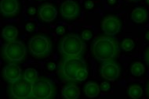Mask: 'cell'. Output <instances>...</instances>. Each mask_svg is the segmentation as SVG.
<instances>
[{
    "mask_svg": "<svg viewBox=\"0 0 149 99\" xmlns=\"http://www.w3.org/2000/svg\"><path fill=\"white\" fill-rule=\"evenodd\" d=\"M142 94H143L142 88L140 86H137V85L130 87V88L128 90L129 96L132 98H138L141 96Z\"/></svg>",
    "mask_w": 149,
    "mask_h": 99,
    "instance_id": "20",
    "label": "cell"
},
{
    "mask_svg": "<svg viewBox=\"0 0 149 99\" xmlns=\"http://www.w3.org/2000/svg\"><path fill=\"white\" fill-rule=\"evenodd\" d=\"M0 7L3 16H14L19 10V3L17 0H1Z\"/></svg>",
    "mask_w": 149,
    "mask_h": 99,
    "instance_id": "13",
    "label": "cell"
},
{
    "mask_svg": "<svg viewBox=\"0 0 149 99\" xmlns=\"http://www.w3.org/2000/svg\"><path fill=\"white\" fill-rule=\"evenodd\" d=\"M121 27L120 21L115 16H108L102 21V30L107 35H116L120 31Z\"/></svg>",
    "mask_w": 149,
    "mask_h": 99,
    "instance_id": "9",
    "label": "cell"
},
{
    "mask_svg": "<svg viewBox=\"0 0 149 99\" xmlns=\"http://www.w3.org/2000/svg\"><path fill=\"white\" fill-rule=\"evenodd\" d=\"M147 3H148L149 4V0H147Z\"/></svg>",
    "mask_w": 149,
    "mask_h": 99,
    "instance_id": "35",
    "label": "cell"
},
{
    "mask_svg": "<svg viewBox=\"0 0 149 99\" xmlns=\"http://www.w3.org/2000/svg\"><path fill=\"white\" fill-rule=\"evenodd\" d=\"M147 16H148V13L146 10L143 9V8L136 7L134 9L131 14L132 20L135 22V23H143L145 20H146Z\"/></svg>",
    "mask_w": 149,
    "mask_h": 99,
    "instance_id": "17",
    "label": "cell"
},
{
    "mask_svg": "<svg viewBox=\"0 0 149 99\" xmlns=\"http://www.w3.org/2000/svg\"><path fill=\"white\" fill-rule=\"evenodd\" d=\"M3 57L10 63H20L26 57L27 50L21 41H13L3 46Z\"/></svg>",
    "mask_w": 149,
    "mask_h": 99,
    "instance_id": "5",
    "label": "cell"
},
{
    "mask_svg": "<svg viewBox=\"0 0 149 99\" xmlns=\"http://www.w3.org/2000/svg\"><path fill=\"white\" fill-rule=\"evenodd\" d=\"M82 38L84 39V40H86V41H89L92 38V33L90 32V31H84L82 33Z\"/></svg>",
    "mask_w": 149,
    "mask_h": 99,
    "instance_id": "23",
    "label": "cell"
},
{
    "mask_svg": "<svg viewBox=\"0 0 149 99\" xmlns=\"http://www.w3.org/2000/svg\"><path fill=\"white\" fill-rule=\"evenodd\" d=\"M3 75L5 80L13 84L21 78V69L14 63H10L3 68Z\"/></svg>",
    "mask_w": 149,
    "mask_h": 99,
    "instance_id": "11",
    "label": "cell"
},
{
    "mask_svg": "<svg viewBox=\"0 0 149 99\" xmlns=\"http://www.w3.org/2000/svg\"><path fill=\"white\" fill-rule=\"evenodd\" d=\"M100 87L104 91H107L110 89V84H108V82H102L101 84H100Z\"/></svg>",
    "mask_w": 149,
    "mask_h": 99,
    "instance_id": "24",
    "label": "cell"
},
{
    "mask_svg": "<svg viewBox=\"0 0 149 99\" xmlns=\"http://www.w3.org/2000/svg\"><path fill=\"white\" fill-rule=\"evenodd\" d=\"M61 94L62 97L66 99H76L80 95L79 88L74 84H68L63 87Z\"/></svg>",
    "mask_w": 149,
    "mask_h": 99,
    "instance_id": "14",
    "label": "cell"
},
{
    "mask_svg": "<svg viewBox=\"0 0 149 99\" xmlns=\"http://www.w3.org/2000/svg\"><path fill=\"white\" fill-rule=\"evenodd\" d=\"M91 51L96 59L102 62L111 61L118 53L117 41L110 37H100L93 41Z\"/></svg>",
    "mask_w": 149,
    "mask_h": 99,
    "instance_id": "1",
    "label": "cell"
},
{
    "mask_svg": "<svg viewBox=\"0 0 149 99\" xmlns=\"http://www.w3.org/2000/svg\"><path fill=\"white\" fill-rule=\"evenodd\" d=\"M34 28H35V26H34L33 23H29L26 24V30L29 32H31L32 31H34Z\"/></svg>",
    "mask_w": 149,
    "mask_h": 99,
    "instance_id": "26",
    "label": "cell"
},
{
    "mask_svg": "<svg viewBox=\"0 0 149 99\" xmlns=\"http://www.w3.org/2000/svg\"><path fill=\"white\" fill-rule=\"evenodd\" d=\"M55 68H56V66H55V64L54 63H49V64H48V69L49 70H54L55 69Z\"/></svg>",
    "mask_w": 149,
    "mask_h": 99,
    "instance_id": "28",
    "label": "cell"
},
{
    "mask_svg": "<svg viewBox=\"0 0 149 99\" xmlns=\"http://www.w3.org/2000/svg\"><path fill=\"white\" fill-rule=\"evenodd\" d=\"M60 76L64 80H76V73L79 69L86 68V63L81 57L65 58L60 63Z\"/></svg>",
    "mask_w": 149,
    "mask_h": 99,
    "instance_id": "3",
    "label": "cell"
},
{
    "mask_svg": "<svg viewBox=\"0 0 149 99\" xmlns=\"http://www.w3.org/2000/svg\"><path fill=\"white\" fill-rule=\"evenodd\" d=\"M145 60H146L148 66H149V48L147 49L146 52H145Z\"/></svg>",
    "mask_w": 149,
    "mask_h": 99,
    "instance_id": "29",
    "label": "cell"
},
{
    "mask_svg": "<svg viewBox=\"0 0 149 99\" xmlns=\"http://www.w3.org/2000/svg\"><path fill=\"white\" fill-rule=\"evenodd\" d=\"M18 35L17 29L11 25L6 26L5 28L3 29L2 31V36L3 38L5 41L10 42V41H15Z\"/></svg>",
    "mask_w": 149,
    "mask_h": 99,
    "instance_id": "15",
    "label": "cell"
},
{
    "mask_svg": "<svg viewBox=\"0 0 149 99\" xmlns=\"http://www.w3.org/2000/svg\"><path fill=\"white\" fill-rule=\"evenodd\" d=\"M88 76V71L86 68H82L79 69L76 73V80L83 81Z\"/></svg>",
    "mask_w": 149,
    "mask_h": 99,
    "instance_id": "22",
    "label": "cell"
},
{
    "mask_svg": "<svg viewBox=\"0 0 149 99\" xmlns=\"http://www.w3.org/2000/svg\"><path fill=\"white\" fill-rule=\"evenodd\" d=\"M86 45L80 37L74 34H70L62 39L60 45V52L65 56V58L81 57Z\"/></svg>",
    "mask_w": 149,
    "mask_h": 99,
    "instance_id": "2",
    "label": "cell"
},
{
    "mask_svg": "<svg viewBox=\"0 0 149 99\" xmlns=\"http://www.w3.org/2000/svg\"><path fill=\"white\" fill-rule=\"evenodd\" d=\"M122 48L124 51L130 52L134 48V42L131 39H125L122 42Z\"/></svg>",
    "mask_w": 149,
    "mask_h": 99,
    "instance_id": "21",
    "label": "cell"
},
{
    "mask_svg": "<svg viewBox=\"0 0 149 99\" xmlns=\"http://www.w3.org/2000/svg\"><path fill=\"white\" fill-rule=\"evenodd\" d=\"M56 31H57V34L61 35V34H63L65 32V29H64V27H62V26H59V27H57V29H56Z\"/></svg>",
    "mask_w": 149,
    "mask_h": 99,
    "instance_id": "25",
    "label": "cell"
},
{
    "mask_svg": "<svg viewBox=\"0 0 149 99\" xmlns=\"http://www.w3.org/2000/svg\"><path fill=\"white\" fill-rule=\"evenodd\" d=\"M116 2V0H108V3H110V4H114Z\"/></svg>",
    "mask_w": 149,
    "mask_h": 99,
    "instance_id": "31",
    "label": "cell"
},
{
    "mask_svg": "<svg viewBox=\"0 0 149 99\" xmlns=\"http://www.w3.org/2000/svg\"><path fill=\"white\" fill-rule=\"evenodd\" d=\"M85 6L86 9L90 10V9H92V8L94 6V3H93L92 1H87V2L85 3Z\"/></svg>",
    "mask_w": 149,
    "mask_h": 99,
    "instance_id": "27",
    "label": "cell"
},
{
    "mask_svg": "<svg viewBox=\"0 0 149 99\" xmlns=\"http://www.w3.org/2000/svg\"><path fill=\"white\" fill-rule=\"evenodd\" d=\"M100 87L95 82H87L85 85L84 92L89 98H96L100 94Z\"/></svg>",
    "mask_w": 149,
    "mask_h": 99,
    "instance_id": "16",
    "label": "cell"
},
{
    "mask_svg": "<svg viewBox=\"0 0 149 99\" xmlns=\"http://www.w3.org/2000/svg\"><path fill=\"white\" fill-rule=\"evenodd\" d=\"M55 87L48 79H38L33 84L31 98L36 99H48L55 94Z\"/></svg>",
    "mask_w": 149,
    "mask_h": 99,
    "instance_id": "6",
    "label": "cell"
},
{
    "mask_svg": "<svg viewBox=\"0 0 149 99\" xmlns=\"http://www.w3.org/2000/svg\"><path fill=\"white\" fill-rule=\"evenodd\" d=\"M100 72L104 79L113 82L120 75V68L115 62H104L100 67Z\"/></svg>",
    "mask_w": 149,
    "mask_h": 99,
    "instance_id": "8",
    "label": "cell"
},
{
    "mask_svg": "<svg viewBox=\"0 0 149 99\" xmlns=\"http://www.w3.org/2000/svg\"><path fill=\"white\" fill-rule=\"evenodd\" d=\"M33 84L24 78H21L12 84L10 96L17 99L29 98L32 95Z\"/></svg>",
    "mask_w": 149,
    "mask_h": 99,
    "instance_id": "7",
    "label": "cell"
},
{
    "mask_svg": "<svg viewBox=\"0 0 149 99\" xmlns=\"http://www.w3.org/2000/svg\"><path fill=\"white\" fill-rule=\"evenodd\" d=\"M29 47L31 55L36 58H45L51 53V41L44 35H36L30 38Z\"/></svg>",
    "mask_w": 149,
    "mask_h": 99,
    "instance_id": "4",
    "label": "cell"
},
{
    "mask_svg": "<svg viewBox=\"0 0 149 99\" xmlns=\"http://www.w3.org/2000/svg\"><path fill=\"white\" fill-rule=\"evenodd\" d=\"M147 92H148V96H149V82H148V87H147Z\"/></svg>",
    "mask_w": 149,
    "mask_h": 99,
    "instance_id": "33",
    "label": "cell"
},
{
    "mask_svg": "<svg viewBox=\"0 0 149 99\" xmlns=\"http://www.w3.org/2000/svg\"><path fill=\"white\" fill-rule=\"evenodd\" d=\"M129 1H132V2H137L139 0H129Z\"/></svg>",
    "mask_w": 149,
    "mask_h": 99,
    "instance_id": "34",
    "label": "cell"
},
{
    "mask_svg": "<svg viewBox=\"0 0 149 99\" xmlns=\"http://www.w3.org/2000/svg\"><path fill=\"white\" fill-rule=\"evenodd\" d=\"M61 16L67 20H73L79 14V7L75 2L72 0H66L62 3Z\"/></svg>",
    "mask_w": 149,
    "mask_h": 99,
    "instance_id": "10",
    "label": "cell"
},
{
    "mask_svg": "<svg viewBox=\"0 0 149 99\" xmlns=\"http://www.w3.org/2000/svg\"><path fill=\"white\" fill-rule=\"evenodd\" d=\"M36 10L35 9V8L31 7L29 10V13L30 14V15H34V14L36 13Z\"/></svg>",
    "mask_w": 149,
    "mask_h": 99,
    "instance_id": "30",
    "label": "cell"
},
{
    "mask_svg": "<svg viewBox=\"0 0 149 99\" xmlns=\"http://www.w3.org/2000/svg\"><path fill=\"white\" fill-rule=\"evenodd\" d=\"M144 70H145V69H144V65L140 62L134 63L131 66V74L134 76H141L142 74L144 73Z\"/></svg>",
    "mask_w": 149,
    "mask_h": 99,
    "instance_id": "19",
    "label": "cell"
},
{
    "mask_svg": "<svg viewBox=\"0 0 149 99\" xmlns=\"http://www.w3.org/2000/svg\"><path fill=\"white\" fill-rule=\"evenodd\" d=\"M39 15L42 21L46 23H50L57 17V11L51 4H45L39 9Z\"/></svg>",
    "mask_w": 149,
    "mask_h": 99,
    "instance_id": "12",
    "label": "cell"
},
{
    "mask_svg": "<svg viewBox=\"0 0 149 99\" xmlns=\"http://www.w3.org/2000/svg\"><path fill=\"white\" fill-rule=\"evenodd\" d=\"M145 37H146L147 40H148V41H149V31H148V33L146 34V35H145Z\"/></svg>",
    "mask_w": 149,
    "mask_h": 99,
    "instance_id": "32",
    "label": "cell"
},
{
    "mask_svg": "<svg viewBox=\"0 0 149 99\" xmlns=\"http://www.w3.org/2000/svg\"><path fill=\"white\" fill-rule=\"evenodd\" d=\"M24 78L34 84L38 80V72L33 68L26 69L24 74Z\"/></svg>",
    "mask_w": 149,
    "mask_h": 99,
    "instance_id": "18",
    "label": "cell"
}]
</instances>
